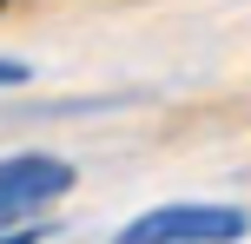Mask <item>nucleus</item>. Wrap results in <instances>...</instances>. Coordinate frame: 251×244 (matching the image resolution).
I'll return each mask as SVG.
<instances>
[{
  "label": "nucleus",
  "mask_w": 251,
  "mask_h": 244,
  "mask_svg": "<svg viewBox=\"0 0 251 244\" xmlns=\"http://www.w3.org/2000/svg\"><path fill=\"white\" fill-rule=\"evenodd\" d=\"M26 79H33V66H26V60H7V53H0V92L26 86Z\"/></svg>",
  "instance_id": "7ed1b4c3"
},
{
  "label": "nucleus",
  "mask_w": 251,
  "mask_h": 244,
  "mask_svg": "<svg viewBox=\"0 0 251 244\" xmlns=\"http://www.w3.org/2000/svg\"><path fill=\"white\" fill-rule=\"evenodd\" d=\"M0 244H47V224H26V231H0Z\"/></svg>",
  "instance_id": "20e7f679"
},
{
  "label": "nucleus",
  "mask_w": 251,
  "mask_h": 244,
  "mask_svg": "<svg viewBox=\"0 0 251 244\" xmlns=\"http://www.w3.org/2000/svg\"><path fill=\"white\" fill-rule=\"evenodd\" d=\"M79 185L73 158H53V152H7L0 158V231H26L40 224L66 192Z\"/></svg>",
  "instance_id": "f03ea898"
},
{
  "label": "nucleus",
  "mask_w": 251,
  "mask_h": 244,
  "mask_svg": "<svg viewBox=\"0 0 251 244\" xmlns=\"http://www.w3.org/2000/svg\"><path fill=\"white\" fill-rule=\"evenodd\" d=\"M251 211L245 205H212V198H185V205H152L126 218L113 244H245Z\"/></svg>",
  "instance_id": "f257e3e1"
}]
</instances>
